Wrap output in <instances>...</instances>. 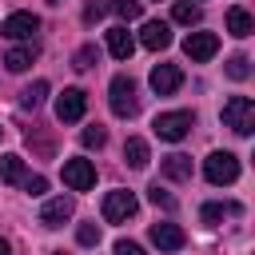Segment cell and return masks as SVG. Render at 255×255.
<instances>
[{
    "label": "cell",
    "instance_id": "5bb4252c",
    "mask_svg": "<svg viewBox=\"0 0 255 255\" xmlns=\"http://www.w3.org/2000/svg\"><path fill=\"white\" fill-rule=\"evenodd\" d=\"M108 52H112L116 60H131V52H135V40H131L128 24H116V28H108Z\"/></svg>",
    "mask_w": 255,
    "mask_h": 255
},
{
    "label": "cell",
    "instance_id": "8fae6325",
    "mask_svg": "<svg viewBox=\"0 0 255 255\" xmlns=\"http://www.w3.org/2000/svg\"><path fill=\"white\" fill-rule=\"evenodd\" d=\"M139 44L151 48V52H163V48L171 44V24H163V20H147L143 32H139Z\"/></svg>",
    "mask_w": 255,
    "mask_h": 255
},
{
    "label": "cell",
    "instance_id": "4fadbf2b",
    "mask_svg": "<svg viewBox=\"0 0 255 255\" xmlns=\"http://www.w3.org/2000/svg\"><path fill=\"white\" fill-rule=\"evenodd\" d=\"M151 243H155L159 251H179V247L187 243V235H183L175 223H151Z\"/></svg>",
    "mask_w": 255,
    "mask_h": 255
},
{
    "label": "cell",
    "instance_id": "f1b7e54d",
    "mask_svg": "<svg viewBox=\"0 0 255 255\" xmlns=\"http://www.w3.org/2000/svg\"><path fill=\"white\" fill-rule=\"evenodd\" d=\"M24 191H28V195H44V191H48V179H44V175H24Z\"/></svg>",
    "mask_w": 255,
    "mask_h": 255
},
{
    "label": "cell",
    "instance_id": "ba28073f",
    "mask_svg": "<svg viewBox=\"0 0 255 255\" xmlns=\"http://www.w3.org/2000/svg\"><path fill=\"white\" fill-rule=\"evenodd\" d=\"M64 183L72 191H92L96 187V163L92 159H64Z\"/></svg>",
    "mask_w": 255,
    "mask_h": 255
},
{
    "label": "cell",
    "instance_id": "d4e9b609",
    "mask_svg": "<svg viewBox=\"0 0 255 255\" xmlns=\"http://www.w3.org/2000/svg\"><path fill=\"white\" fill-rule=\"evenodd\" d=\"M227 76H231V80H247V76H251V60H247V56H231V60H227Z\"/></svg>",
    "mask_w": 255,
    "mask_h": 255
},
{
    "label": "cell",
    "instance_id": "83f0119b",
    "mask_svg": "<svg viewBox=\"0 0 255 255\" xmlns=\"http://www.w3.org/2000/svg\"><path fill=\"white\" fill-rule=\"evenodd\" d=\"M147 199H151L155 207H163V211H171V207H175V199H171V195H167L159 183H151V187H147Z\"/></svg>",
    "mask_w": 255,
    "mask_h": 255
},
{
    "label": "cell",
    "instance_id": "7402d4cb",
    "mask_svg": "<svg viewBox=\"0 0 255 255\" xmlns=\"http://www.w3.org/2000/svg\"><path fill=\"white\" fill-rule=\"evenodd\" d=\"M171 20H175V24H199V4L179 0V4L171 8Z\"/></svg>",
    "mask_w": 255,
    "mask_h": 255
},
{
    "label": "cell",
    "instance_id": "277c9868",
    "mask_svg": "<svg viewBox=\"0 0 255 255\" xmlns=\"http://www.w3.org/2000/svg\"><path fill=\"white\" fill-rule=\"evenodd\" d=\"M191 128H195V116H191V112H159L155 124H151V131H155L159 139H167V143H179Z\"/></svg>",
    "mask_w": 255,
    "mask_h": 255
},
{
    "label": "cell",
    "instance_id": "9a60e30c",
    "mask_svg": "<svg viewBox=\"0 0 255 255\" xmlns=\"http://www.w3.org/2000/svg\"><path fill=\"white\" fill-rule=\"evenodd\" d=\"M167 179H175V183H183V179H191V155H183V151H175V155H167L163 159V167H159Z\"/></svg>",
    "mask_w": 255,
    "mask_h": 255
},
{
    "label": "cell",
    "instance_id": "8992f818",
    "mask_svg": "<svg viewBox=\"0 0 255 255\" xmlns=\"http://www.w3.org/2000/svg\"><path fill=\"white\" fill-rule=\"evenodd\" d=\"M135 207H139V199L131 195V191H108L104 195V219L108 223H128L131 215H135Z\"/></svg>",
    "mask_w": 255,
    "mask_h": 255
},
{
    "label": "cell",
    "instance_id": "30bf717a",
    "mask_svg": "<svg viewBox=\"0 0 255 255\" xmlns=\"http://www.w3.org/2000/svg\"><path fill=\"white\" fill-rule=\"evenodd\" d=\"M147 84H151L155 96H171V92L183 84V72H179V64H155L151 76H147Z\"/></svg>",
    "mask_w": 255,
    "mask_h": 255
},
{
    "label": "cell",
    "instance_id": "2e32d148",
    "mask_svg": "<svg viewBox=\"0 0 255 255\" xmlns=\"http://www.w3.org/2000/svg\"><path fill=\"white\" fill-rule=\"evenodd\" d=\"M227 32H231V36H239V40H243V36H251V32H255L251 12H247V8H227Z\"/></svg>",
    "mask_w": 255,
    "mask_h": 255
},
{
    "label": "cell",
    "instance_id": "836d02e7",
    "mask_svg": "<svg viewBox=\"0 0 255 255\" xmlns=\"http://www.w3.org/2000/svg\"><path fill=\"white\" fill-rule=\"evenodd\" d=\"M52 255H64V251H52Z\"/></svg>",
    "mask_w": 255,
    "mask_h": 255
},
{
    "label": "cell",
    "instance_id": "7a4b0ae2",
    "mask_svg": "<svg viewBox=\"0 0 255 255\" xmlns=\"http://www.w3.org/2000/svg\"><path fill=\"white\" fill-rule=\"evenodd\" d=\"M223 128H231L235 135H251L255 131V104L247 96H231L223 104Z\"/></svg>",
    "mask_w": 255,
    "mask_h": 255
},
{
    "label": "cell",
    "instance_id": "4316f807",
    "mask_svg": "<svg viewBox=\"0 0 255 255\" xmlns=\"http://www.w3.org/2000/svg\"><path fill=\"white\" fill-rule=\"evenodd\" d=\"M76 239H80V247H96L100 243V227L96 223H80L76 227Z\"/></svg>",
    "mask_w": 255,
    "mask_h": 255
},
{
    "label": "cell",
    "instance_id": "e575fe53",
    "mask_svg": "<svg viewBox=\"0 0 255 255\" xmlns=\"http://www.w3.org/2000/svg\"><path fill=\"white\" fill-rule=\"evenodd\" d=\"M0 135H4V128H0Z\"/></svg>",
    "mask_w": 255,
    "mask_h": 255
},
{
    "label": "cell",
    "instance_id": "f546056e",
    "mask_svg": "<svg viewBox=\"0 0 255 255\" xmlns=\"http://www.w3.org/2000/svg\"><path fill=\"white\" fill-rule=\"evenodd\" d=\"M104 12H108V4H100V0H92V4L84 8V24H96V20L104 16Z\"/></svg>",
    "mask_w": 255,
    "mask_h": 255
},
{
    "label": "cell",
    "instance_id": "ac0fdd59",
    "mask_svg": "<svg viewBox=\"0 0 255 255\" xmlns=\"http://www.w3.org/2000/svg\"><path fill=\"white\" fill-rule=\"evenodd\" d=\"M32 60H36V48L20 44V48H8V56H4V68H8V72H24V68H32Z\"/></svg>",
    "mask_w": 255,
    "mask_h": 255
},
{
    "label": "cell",
    "instance_id": "d6a6232c",
    "mask_svg": "<svg viewBox=\"0 0 255 255\" xmlns=\"http://www.w3.org/2000/svg\"><path fill=\"white\" fill-rule=\"evenodd\" d=\"M48 4H64V0H48Z\"/></svg>",
    "mask_w": 255,
    "mask_h": 255
},
{
    "label": "cell",
    "instance_id": "6da1fadb",
    "mask_svg": "<svg viewBox=\"0 0 255 255\" xmlns=\"http://www.w3.org/2000/svg\"><path fill=\"white\" fill-rule=\"evenodd\" d=\"M108 104H112V116L131 120L135 108H139V100H135V80H131V76H116V80L108 84Z\"/></svg>",
    "mask_w": 255,
    "mask_h": 255
},
{
    "label": "cell",
    "instance_id": "3957f363",
    "mask_svg": "<svg viewBox=\"0 0 255 255\" xmlns=\"http://www.w3.org/2000/svg\"><path fill=\"white\" fill-rule=\"evenodd\" d=\"M203 175H207V183H215V187L235 183V179H239V155H231V151H211V155L203 159Z\"/></svg>",
    "mask_w": 255,
    "mask_h": 255
},
{
    "label": "cell",
    "instance_id": "1f68e13d",
    "mask_svg": "<svg viewBox=\"0 0 255 255\" xmlns=\"http://www.w3.org/2000/svg\"><path fill=\"white\" fill-rule=\"evenodd\" d=\"M0 255H12V247H8V243H4V239H0Z\"/></svg>",
    "mask_w": 255,
    "mask_h": 255
},
{
    "label": "cell",
    "instance_id": "484cf974",
    "mask_svg": "<svg viewBox=\"0 0 255 255\" xmlns=\"http://www.w3.org/2000/svg\"><path fill=\"white\" fill-rule=\"evenodd\" d=\"M80 139H84V147H104V143H108V131H104L100 124H92V128L80 131Z\"/></svg>",
    "mask_w": 255,
    "mask_h": 255
},
{
    "label": "cell",
    "instance_id": "e0dca14e",
    "mask_svg": "<svg viewBox=\"0 0 255 255\" xmlns=\"http://www.w3.org/2000/svg\"><path fill=\"white\" fill-rule=\"evenodd\" d=\"M227 215H239V203H203V207H199V219H203L207 227H219Z\"/></svg>",
    "mask_w": 255,
    "mask_h": 255
},
{
    "label": "cell",
    "instance_id": "603a6c76",
    "mask_svg": "<svg viewBox=\"0 0 255 255\" xmlns=\"http://www.w3.org/2000/svg\"><path fill=\"white\" fill-rule=\"evenodd\" d=\"M96 60H100V48H96V44H84V48L72 56V68H76V72H88Z\"/></svg>",
    "mask_w": 255,
    "mask_h": 255
},
{
    "label": "cell",
    "instance_id": "5b68a950",
    "mask_svg": "<svg viewBox=\"0 0 255 255\" xmlns=\"http://www.w3.org/2000/svg\"><path fill=\"white\" fill-rule=\"evenodd\" d=\"M84 112H88V92L84 88H64L60 100H56V120L76 124V120H84Z\"/></svg>",
    "mask_w": 255,
    "mask_h": 255
},
{
    "label": "cell",
    "instance_id": "7c38bea8",
    "mask_svg": "<svg viewBox=\"0 0 255 255\" xmlns=\"http://www.w3.org/2000/svg\"><path fill=\"white\" fill-rule=\"evenodd\" d=\"M64 219H72V199L68 195H56L40 207V223L44 227H64Z\"/></svg>",
    "mask_w": 255,
    "mask_h": 255
},
{
    "label": "cell",
    "instance_id": "d6986e66",
    "mask_svg": "<svg viewBox=\"0 0 255 255\" xmlns=\"http://www.w3.org/2000/svg\"><path fill=\"white\" fill-rule=\"evenodd\" d=\"M124 159H128V167H147V139H139V135H131L128 143H124Z\"/></svg>",
    "mask_w": 255,
    "mask_h": 255
},
{
    "label": "cell",
    "instance_id": "9c48e42d",
    "mask_svg": "<svg viewBox=\"0 0 255 255\" xmlns=\"http://www.w3.org/2000/svg\"><path fill=\"white\" fill-rule=\"evenodd\" d=\"M183 52H187L195 64H207V60L219 52V36H215V32H187Z\"/></svg>",
    "mask_w": 255,
    "mask_h": 255
},
{
    "label": "cell",
    "instance_id": "cb8c5ba5",
    "mask_svg": "<svg viewBox=\"0 0 255 255\" xmlns=\"http://www.w3.org/2000/svg\"><path fill=\"white\" fill-rule=\"evenodd\" d=\"M108 12H116L120 20H139V0H108Z\"/></svg>",
    "mask_w": 255,
    "mask_h": 255
},
{
    "label": "cell",
    "instance_id": "52a82bcc",
    "mask_svg": "<svg viewBox=\"0 0 255 255\" xmlns=\"http://www.w3.org/2000/svg\"><path fill=\"white\" fill-rule=\"evenodd\" d=\"M32 32H40V20L32 12H8L0 20V36L4 40H32Z\"/></svg>",
    "mask_w": 255,
    "mask_h": 255
},
{
    "label": "cell",
    "instance_id": "ffe728a7",
    "mask_svg": "<svg viewBox=\"0 0 255 255\" xmlns=\"http://www.w3.org/2000/svg\"><path fill=\"white\" fill-rule=\"evenodd\" d=\"M0 179L4 183H24V159L20 155H0Z\"/></svg>",
    "mask_w": 255,
    "mask_h": 255
},
{
    "label": "cell",
    "instance_id": "44dd1931",
    "mask_svg": "<svg viewBox=\"0 0 255 255\" xmlns=\"http://www.w3.org/2000/svg\"><path fill=\"white\" fill-rule=\"evenodd\" d=\"M44 96H48V80H36V84H28V88L20 92V108H40Z\"/></svg>",
    "mask_w": 255,
    "mask_h": 255
},
{
    "label": "cell",
    "instance_id": "4dcf8cb0",
    "mask_svg": "<svg viewBox=\"0 0 255 255\" xmlns=\"http://www.w3.org/2000/svg\"><path fill=\"white\" fill-rule=\"evenodd\" d=\"M116 255H147V251H143L139 243H131V239H120V243H116Z\"/></svg>",
    "mask_w": 255,
    "mask_h": 255
}]
</instances>
